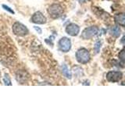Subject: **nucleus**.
<instances>
[{
	"label": "nucleus",
	"mask_w": 125,
	"mask_h": 117,
	"mask_svg": "<svg viewBox=\"0 0 125 117\" xmlns=\"http://www.w3.org/2000/svg\"><path fill=\"white\" fill-rule=\"evenodd\" d=\"M76 58L79 63L86 64L91 59V56H90V53L87 49L81 48L78 49L76 52Z\"/></svg>",
	"instance_id": "f257e3e1"
},
{
	"label": "nucleus",
	"mask_w": 125,
	"mask_h": 117,
	"mask_svg": "<svg viewBox=\"0 0 125 117\" xmlns=\"http://www.w3.org/2000/svg\"><path fill=\"white\" fill-rule=\"evenodd\" d=\"M48 13L52 18L57 19L62 16V13H63V10L59 4H52L48 9Z\"/></svg>",
	"instance_id": "f03ea898"
},
{
	"label": "nucleus",
	"mask_w": 125,
	"mask_h": 117,
	"mask_svg": "<svg viewBox=\"0 0 125 117\" xmlns=\"http://www.w3.org/2000/svg\"><path fill=\"white\" fill-rule=\"evenodd\" d=\"M13 31L14 34L17 35V36H25L28 34V30L27 27L23 24V23L20 22H16L13 25Z\"/></svg>",
	"instance_id": "7ed1b4c3"
},
{
	"label": "nucleus",
	"mask_w": 125,
	"mask_h": 117,
	"mask_svg": "<svg viewBox=\"0 0 125 117\" xmlns=\"http://www.w3.org/2000/svg\"><path fill=\"white\" fill-rule=\"evenodd\" d=\"M98 33H99V29H98L97 27L95 26L89 27L83 30L81 37L84 39H90L92 37L95 36L96 34H98Z\"/></svg>",
	"instance_id": "20e7f679"
},
{
	"label": "nucleus",
	"mask_w": 125,
	"mask_h": 117,
	"mask_svg": "<svg viewBox=\"0 0 125 117\" xmlns=\"http://www.w3.org/2000/svg\"><path fill=\"white\" fill-rule=\"evenodd\" d=\"M59 48L63 52H67L71 49V41L68 38H62L59 41Z\"/></svg>",
	"instance_id": "39448f33"
},
{
	"label": "nucleus",
	"mask_w": 125,
	"mask_h": 117,
	"mask_svg": "<svg viewBox=\"0 0 125 117\" xmlns=\"http://www.w3.org/2000/svg\"><path fill=\"white\" fill-rule=\"evenodd\" d=\"M123 74L119 71H111L109 72L106 75V79L109 82H118L122 79Z\"/></svg>",
	"instance_id": "423d86ee"
},
{
	"label": "nucleus",
	"mask_w": 125,
	"mask_h": 117,
	"mask_svg": "<svg viewBox=\"0 0 125 117\" xmlns=\"http://www.w3.org/2000/svg\"><path fill=\"white\" fill-rule=\"evenodd\" d=\"M31 22H33L37 24H44L46 23V17L43 15L41 12H36L34 14H33L32 17L31 19Z\"/></svg>",
	"instance_id": "0eeeda50"
},
{
	"label": "nucleus",
	"mask_w": 125,
	"mask_h": 117,
	"mask_svg": "<svg viewBox=\"0 0 125 117\" xmlns=\"http://www.w3.org/2000/svg\"><path fill=\"white\" fill-rule=\"evenodd\" d=\"M80 31V27L75 23H70L66 27V32L70 36H76Z\"/></svg>",
	"instance_id": "6e6552de"
},
{
	"label": "nucleus",
	"mask_w": 125,
	"mask_h": 117,
	"mask_svg": "<svg viewBox=\"0 0 125 117\" xmlns=\"http://www.w3.org/2000/svg\"><path fill=\"white\" fill-rule=\"evenodd\" d=\"M114 20H115V22L118 25L125 27V13H120L116 14L114 17Z\"/></svg>",
	"instance_id": "1a4fd4ad"
},
{
	"label": "nucleus",
	"mask_w": 125,
	"mask_h": 117,
	"mask_svg": "<svg viewBox=\"0 0 125 117\" xmlns=\"http://www.w3.org/2000/svg\"><path fill=\"white\" fill-rule=\"evenodd\" d=\"M110 34L113 35L114 38H118L121 34V30L119 27L117 26H113L110 28Z\"/></svg>",
	"instance_id": "9d476101"
},
{
	"label": "nucleus",
	"mask_w": 125,
	"mask_h": 117,
	"mask_svg": "<svg viewBox=\"0 0 125 117\" xmlns=\"http://www.w3.org/2000/svg\"><path fill=\"white\" fill-rule=\"evenodd\" d=\"M62 73L64 74V76L66 78H68V79H70V78H71V77H72L71 73L70 72L67 66H66V64H62Z\"/></svg>",
	"instance_id": "9b49d317"
},
{
	"label": "nucleus",
	"mask_w": 125,
	"mask_h": 117,
	"mask_svg": "<svg viewBox=\"0 0 125 117\" xmlns=\"http://www.w3.org/2000/svg\"><path fill=\"white\" fill-rule=\"evenodd\" d=\"M118 56H119V58L121 61V62H123V63L125 64V49H123L121 52H120Z\"/></svg>",
	"instance_id": "f8f14e48"
},
{
	"label": "nucleus",
	"mask_w": 125,
	"mask_h": 117,
	"mask_svg": "<svg viewBox=\"0 0 125 117\" xmlns=\"http://www.w3.org/2000/svg\"><path fill=\"white\" fill-rule=\"evenodd\" d=\"M3 81L4 83H5L6 85H11V81H10V79L9 76L7 75V74H5V76H4V78H3Z\"/></svg>",
	"instance_id": "ddd939ff"
},
{
	"label": "nucleus",
	"mask_w": 125,
	"mask_h": 117,
	"mask_svg": "<svg viewBox=\"0 0 125 117\" xmlns=\"http://www.w3.org/2000/svg\"><path fill=\"white\" fill-rule=\"evenodd\" d=\"M100 47H101V43H100V41L96 42L95 45V53H98V52H99Z\"/></svg>",
	"instance_id": "4468645a"
},
{
	"label": "nucleus",
	"mask_w": 125,
	"mask_h": 117,
	"mask_svg": "<svg viewBox=\"0 0 125 117\" xmlns=\"http://www.w3.org/2000/svg\"><path fill=\"white\" fill-rule=\"evenodd\" d=\"M2 7H3V9H4V10H6V11L9 12V13H12V14H14V11H13V10H12L10 7H9V6H6V5H4V4L2 5Z\"/></svg>",
	"instance_id": "2eb2a0df"
},
{
	"label": "nucleus",
	"mask_w": 125,
	"mask_h": 117,
	"mask_svg": "<svg viewBox=\"0 0 125 117\" xmlns=\"http://www.w3.org/2000/svg\"><path fill=\"white\" fill-rule=\"evenodd\" d=\"M34 29L38 31V32L39 33V34H42V29H41V28H38V27L35 26V27H34Z\"/></svg>",
	"instance_id": "dca6fc26"
},
{
	"label": "nucleus",
	"mask_w": 125,
	"mask_h": 117,
	"mask_svg": "<svg viewBox=\"0 0 125 117\" xmlns=\"http://www.w3.org/2000/svg\"><path fill=\"white\" fill-rule=\"evenodd\" d=\"M121 43H122V44H124V45H125V35H124L123 38H122V39H121Z\"/></svg>",
	"instance_id": "f3484780"
},
{
	"label": "nucleus",
	"mask_w": 125,
	"mask_h": 117,
	"mask_svg": "<svg viewBox=\"0 0 125 117\" xmlns=\"http://www.w3.org/2000/svg\"><path fill=\"white\" fill-rule=\"evenodd\" d=\"M77 1L80 3H84V2H86L87 1H88V0H77Z\"/></svg>",
	"instance_id": "a211bd4d"
}]
</instances>
